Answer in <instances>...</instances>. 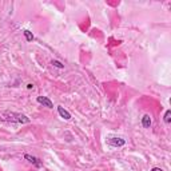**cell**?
I'll return each instance as SVG.
<instances>
[{"label":"cell","mask_w":171,"mask_h":171,"mask_svg":"<svg viewBox=\"0 0 171 171\" xmlns=\"http://www.w3.org/2000/svg\"><path fill=\"white\" fill-rule=\"evenodd\" d=\"M107 144L111 146V147L116 148V147H123L126 144V140L122 139V138H116V136H111L107 139Z\"/></svg>","instance_id":"7a4b0ae2"},{"label":"cell","mask_w":171,"mask_h":171,"mask_svg":"<svg viewBox=\"0 0 171 171\" xmlns=\"http://www.w3.org/2000/svg\"><path fill=\"white\" fill-rule=\"evenodd\" d=\"M170 122H171V110H167V111L165 112V123L170 124Z\"/></svg>","instance_id":"52a82bcc"},{"label":"cell","mask_w":171,"mask_h":171,"mask_svg":"<svg viewBox=\"0 0 171 171\" xmlns=\"http://www.w3.org/2000/svg\"><path fill=\"white\" fill-rule=\"evenodd\" d=\"M58 112H59V115L62 116L64 120H70L71 119V114L68 112L64 107H62V106H58Z\"/></svg>","instance_id":"5b68a950"},{"label":"cell","mask_w":171,"mask_h":171,"mask_svg":"<svg viewBox=\"0 0 171 171\" xmlns=\"http://www.w3.org/2000/svg\"><path fill=\"white\" fill-rule=\"evenodd\" d=\"M151 123H152V120H151V116L150 115H143V118H142V126H143V128H150L151 127Z\"/></svg>","instance_id":"8992f818"},{"label":"cell","mask_w":171,"mask_h":171,"mask_svg":"<svg viewBox=\"0 0 171 171\" xmlns=\"http://www.w3.org/2000/svg\"><path fill=\"white\" fill-rule=\"evenodd\" d=\"M24 159H27L31 165H34L35 167H38V169H40V167L43 166V165H42V161H40L39 158L32 156V155H28V154H26V155H24Z\"/></svg>","instance_id":"277c9868"},{"label":"cell","mask_w":171,"mask_h":171,"mask_svg":"<svg viewBox=\"0 0 171 171\" xmlns=\"http://www.w3.org/2000/svg\"><path fill=\"white\" fill-rule=\"evenodd\" d=\"M151 171H163V170L159 169V167H152V169H151Z\"/></svg>","instance_id":"30bf717a"},{"label":"cell","mask_w":171,"mask_h":171,"mask_svg":"<svg viewBox=\"0 0 171 171\" xmlns=\"http://www.w3.org/2000/svg\"><path fill=\"white\" fill-rule=\"evenodd\" d=\"M24 36H26L27 42H32V40H34V35H32V32H30L28 30L24 31Z\"/></svg>","instance_id":"ba28073f"},{"label":"cell","mask_w":171,"mask_h":171,"mask_svg":"<svg viewBox=\"0 0 171 171\" xmlns=\"http://www.w3.org/2000/svg\"><path fill=\"white\" fill-rule=\"evenodd\" d=\"M27 88H28V90H31V88H34V84H31V83H30V84H27Z\"/></svg>","instance_id":"8fae6325"},{"label":"cell","mask_w":171,"mask_h":171,"mask_svg":"<svg viewBox=\"0 0 171 171\" xmlns=\"http://www.w3.org/2000/svg\"><path fill=\"white\" fill-rule=\"evenodd\" d=\"M51 64H52V66H54V67H56V68H60V70H62V68H64V66H63V64L59 62V60H52V62H51Z\"/></svg>","instance_id":"9c48e42d"},{"label":"cell","mask_w":171,"mask_h":171,"mask_svg":"<svg viewBox=\"0 0 171 171\" xmlns=\"http://www.w3.org/2000/svg\"><path fill=\"white\" fill-rule=\"evenodd\" d=\"M36 102H38L39 104H42L43 107H47V108H52L54 107V103L50 100V98L47 96H38L36 98Z\"/></svg>","instance_id":"3957f363"},{"label":"cell","mask_w":171,"mask_h":171,"mask_svg":"<svg viewBox=\"0 0 171 171\" xmlns=\"http://www.w3.org/2000/svg\"><path fill=\"white\" fill-rule=\"evenodd\" d=\"M0 120L11 122V123H18V124H26V123H30V122H31V119L27 115L18 114V112H14V111H3V112H0Z\"/></svg>","instance_id":"6da1fadb"}]
</instances>
